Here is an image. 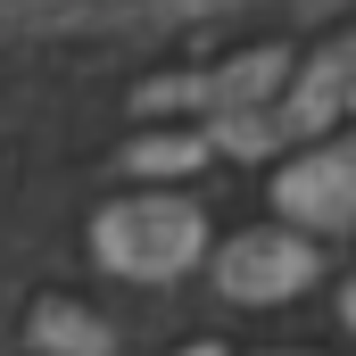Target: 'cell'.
Masks as SVG:
<instances>
[{
  "instance_id": "cell-1",
  "label": "cell",
  "mask_w": 356,
  "mask_h": 356,
  "mask_svg": "<svg viewBox=\"0 0 356 356\" xmlns=\"http://www.w3.org/2000/svg\"><path fill=\"white\" fill-rule=\"evenodd\" d=\"M199 249H207V216L191 199H166V191L116 199L91 224V257L124 282H175L182 266H199Z\"/></svg>"
},
{
  "instance_id": "cell-2",
  "label": "cell",
  "mask_w": 356,
  "mask_h": 356,
  "mask_svg": "<svg viewBox=\"0 0 356 356\" xmlns=\"http://www.w3.org/2000/svg\"><path fill=\"white\" fill-rule=\"evenodd\" d=\"M307 282H315V241H298V232H241L216 257V290L241 307H282Z\"/></svg>"
},
{
  "instance_id": "cell-3",
  "label": "cell",
  "mask_w": 356,
  "mask_h": 356,
  "mask_svg": "<svg viewBox=\"0 0 356 356\" xmlns=\"http://www.w3.org/2000/svg\"><path fill=\"white\" fill-rule=\"evenodd\" d=\"M273 207L290 216V224H315V232H340L356 224V149H307V158H290L282 175H273Z\"/></svg>"
},
{
  "instance_id": "cell-4",
  "label": "cell",
  "mask_w": 356,
  "mask_h": 356,
  "mask_svg": "<svg viewBox=\"0 0 356 356\" xmlns=\"http://www.w3.org/2000/svg\"><path fill=\"white\" fill-rule=\"evenodd\" d=\"M282 83V50H249V58H232V67H216V75H199V83H149L141 91V108H257L266 91Z\"/></svg>"
},
{
  "instance_id": "cell-5",
  "label": "cell",
  "mask_w": 356,
  "mask_h": 356,
  "mask_svg": "<svg viewBox=\"0 0 356 356\" xmlns=\"http://www.w3.org/2000/svg\"><path fill=\"white\" fill-rule=\"evenodd\" d=\"M33 340L50 356H108V323H91L75 307H42V315H33Z\"/></svg>"
},
{
  "instance_id": "cell-6",
  "label": "cell",
  "mask_w": 356,
  "mask_h": 356,
  "mask_svg": "<svg viewBox=\"0 0 356 356\" xmlns=\"http://www.w3.org/2000/svg\"><path fill=\"white\" fill-rule=\"evenodd\" d=\"M199 158H207L199 133H166V141H141V149H133L141 175H182V166H199Z\"/></svg>"
},
{
  "instance_id": "cell-7",
  "label": "cell",
  "mask_w": 356,
  "mask_h": 356,
  "mask_svg": "<svg viewBox=\"0 0 356 356\" xmlns=\"http://www.w3.org/2000/svg\"><path fill=\"white\" fill-rule=\"evenodd\" d=\"M340 315H348V323H356V282H348V290H340Z\"/></svg>"
}]
</instances>
